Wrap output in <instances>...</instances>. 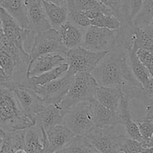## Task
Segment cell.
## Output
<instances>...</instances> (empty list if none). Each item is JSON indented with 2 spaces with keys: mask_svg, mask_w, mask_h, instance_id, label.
I'll return each mask as SVG.
<instances>
[{
  "mask_svg": "<svg viewBox=\"0 0 153 153\" xmlns=\"http://www.w3.org/2000/svg\"><path fill=\"white\" fill-rule=\"evenodd\" d=\"M91 74L100 86L117 87L121 90L124 86L140 82L130 68L128 50L120 45L109 50Z\"/></svg>",
  "mask_w": 153,
  "mask_h": 153,
  "instance_id": "obj_1",
  "label": "cell"
},
{
  "mask_svg": "<svg viewBox=\"0 0 153 153\" xmlns=\"http://www.w3.org/2000/svg\"><path fill=\"white\" fill-rule=\"evenodd\" d=\"M32 125L34 123L23 112L13 90L0 86V127L13 132Z\"/></svg>",
  "mask_w": 153,
  "mask_h": 153,
  "instance_id": "obj_2",
  "label": "cell"
},
{
  "mask_svg": "<svg viewBox=\"0 0 153 153\" xmlns=\"http://www.w3.org/2000/svg\"><path fill=\"white\" fill-rule=\"evenodd\" d=\"M98 86L97 80L91 73H76L68 92L59 104L60 106L67 112L72 106L76 104L96 100V92Z\"/></svg>",
  "mask_w": 153,
  "mask_h": 153,
  "instance_id": "obj_3",
  "label": "cell"
},
{
  "mask_svg": "<svg viewBox=\"0 0 153 153\" xmlns=\"http://www.w3.org/2000/svg\"><path fill=\"white\" fill-rule=\"evenodd\" d=\"M63 124L76 136H86L95 127L91 102H80L72 106L64 116Z\"/></svg>",
  "mask_w": 153,
  "mask_h": 153,
  "instance_id": "obj_4",
  "label": "cell"
},
{
  "mask_svg": "<svg viewBox=\"0 0 153 153\" xmlns=\"http://www.w3.org/2000/svg\"><path fill=\"white\" fill-rule=\"evenodd\" d=\"M108 51L96 52L82 46L69 50L66 53V62L69 70L73 74L79 72L91 73Z\"/></svg>",
  "mask_w": 153,
  "mask_h": 153,
  "instance_id": "obj_5",
  "label": "cell"
},
{
  "mask_svg": "<svg viewBox=\"0 0 153 153\" xmlns=\"http://www.w3.org/2000/svg\"><path fill=\"white\" fill-rule=\"evenodd\" d=\"M67 51L61 42L58 30L51 28L34 34L28 54L31 61L44 54L57 52L66 55Z\"/></svg>",
  "mask_w": 153,
  "mask_h": 153,
  "instance_id": "obj_6",
  "label": "cell"
},
{
  "mask_svg": "<svg viewBox=\"0 0 153 153\" xmlns=\"http://www.w3.org/2000/svg\"><path fill=\"white\" fill-rule=\"evenodd\" d=\"M76 74L70 70L61 77L43 86H37L33 90L46 104H59L68 92Z\"/></svg>",
  "mask_w": 153,
  "mask_h": 153,
  "instance_id": "obj_7",
  "label": "cell"
},
{
  "mask_svg": "<svg viewBox=\"0 0 153 153\" xmlns=\"http://www.w3.org/2000/svg\"><path fill=\"white\" fill-rule=\"evenodd\" d=\"M100 153H120L123 135L117 134L115 127H94L85 136Z\"/></svg>",
  "mask_w": 153,
  "mask_h": 153,
  "instance_id": "obj_8",
  "label": "cell"
},
{
  "mask_svg": "<svg viewBox=\"0 0 153 153\" xmlns=\"http://www.w3.org/2000/svg\"><path fill=\"white\" fill-rule=\"evenodd\" d=\"M117 30L90 26L86 28L82 47L96 52L109 51L117 44Z\"/></svg>",
  "mask_w": 153,
  "mask_h": 153,
  "instance_id": "obj_9",
  "label": "cell"
},
{
  "mask_svg": "<svg viewBox=\"0 0 153 153\" xmlns=\"http://www.w3.org/2000/svg\"><path fill=\"white\" fill-rule=\"evenodd\" d=\"M13 90L25 115L34 124L37 117L44 109L46 104L31 88L16 86Z\"/></svg>",
  "mask_w": 153,
  "mask_h": 153,
  "instance_id": "obj_10",
  "label": "cell"
},
{
  "mask_svg": "<svg viewBox=\"0 0 153 153\" xmlns=\"http://www.w3.org/2000/svg\"><path fill=\"white\" fill-rule=\"evenodd\" d=\"M0 21L7 40L10 43L24 50V44L31 34V31L21 27L20 25L1 7H0Z\"/></svg>",
  "mask_w": 153,
  "mask_h": 153,
  "instance_id": "obj_11",
  "label": "cell"
},
{
  "mask_svg": "<svg viewBox=\"0 0 153 153\" xmlns=\"http://www.w3.org/2000/svg\"><path fill=\"white\" fill-rule=\"evenodd\" d=\"M24 2L30 31L37 34L52 28L48 20L43 0H24Z\"/></svg>",
  "mask_w": 153,
  "mask_h": 153,
  "instance_id": "obj_12",
  "label": "cell"
},
{
  "mask_svg": "<svg viewBox=\"0 0 153 153\" xmlns=\"http://www.w3.org/2000/svg\"><path fill=\"white\" fill-rule=\"evenodd\" d=\"M66 62V55L62 53H48L40 56L30 61L27 75L28 77L39 76Z\"/></svg>",
  "mask_w": 153,
  "mask_h": 153,
  "instance_id": "obj_13",
  "label": "cell"
},
{
  "mask_svg": "<svg viewBox=\"0 0 153 153\" xmlns=\"http://www.w3.org/2000/svg\"><path fill=\"white\" fill-rule=\"evenodd\" d=\"M47 153H55L69 145L76 136L64 124L54 126L46 131Z\"/></svg>",
  "mask_w": 153,
  "mask_h": 153,
  "instance_id": "obj_14",
  "label": "cell"
},
{
  "mask_svg": "<svg viewBox=\"0 0 153 153\" xmlns=\"http://www.w3.org/2000/svg\"><path fill=\"white\" fill-rule=\"evenodd\" d=\"M25 149L27 153H47L46 130L34 124L25 130Z\"/></svg>",
  "mask_w": 153,
  "mask_h": 153,
  "instance_id": "obj_15",
  "label": "cell"
},
{
  "mask_svg": "<svg viewBox=\"0 0 153 153\" xmlns=\"http://www.w3.org/2000/svg\"><path fill=\"white\" fill-rule=\"evenodd\" d=\"M86 28H82L71 21L64 22L58 29L63 45L67 50L82 46Z\"/></svg>",
  "mask_w": 153,
  "mask_h": 153,
  "instance_id": "obj_16",
  "label": "cell"
},
{
  "mask_svg": "<svg viewBox=\"0 0 153 153\" xmlns=\"http://www.w3.org/2000/svg\"><path fill=\"white\" fill-rule=\"evenodd\" d=\"M93 119L96 127H116L119 124L117 111H114L106 107L97 100L91 101Z\"/></svg>",
  "mask_w": 153,
  "mask_h": 153,
  "instance_id": "obj_17",
  "label": "cell"
},
{
  "mask_svg": "<svg viewBox=\"0 0 153 153\" xmlns=\"http://www.w3.org/2000/svg\"><path fill=\"white\" fill-rule=\"evenodd\" d=\"M129 99L124 95L122 96L118 106L119 124L125 127L126 130L130 138L142 142L143 138L139 130L138 126L134 120L132 119L131 111L129 109Z\"/></svg>",
  "mask_w": 153,
  "mask_h": 153,
  "instance_id": "obj_18",
  "label": "cell"
},
{
  "mask_svg": "<svg viewBox=\"0 0 153 153\" xmlns=\"http://www.w3.org/2000/svg\"><path fill=\"white\" fill-rule=\"evenodd\" d=\"M65 114L60 104H46L37 117L34 124L41 126L46 131L54 126L63 124Z\"/></svg>",
  "mask_w": 153,
  "mask_h": 153,
  "instance_id": "obj_19",
  "label": "cell"
},
{
  "mask_svg": "<svg viewBox=\"0 0 153 153\" xmlns=\"http://www.w3.org/2000/svg\"><path fill=\"white\" fill-rule=\"evenodd\" d=\"M123 95V93L120 88L99 86L96 92L95 99L111 110L117 111L120 100Z\"/></svg>",
  "mask_w": 153,
  "mask_h": 153,
  "instance_id": "obj_20",
  "label": "cell"
},
{
  "mask_svg": "<svg viewBox=\"0 0 153 153\" xmlns=\"http://www.w3.org/2000/svg\"><path fill=\"white\" fill-rule=\"evenodd\" d=\"M0 7L3 8L21 27L28 29V20L24 0H1Z\"/></svg>",
  "mask_w": 153,
  "mask_h": 153,
  "instance_id": "obj_21",
  "label": "cell"
},
{
  "mask_svg": "<svg viewBox=\"0 0 153 153\" xmlns=\"http://www.w3.org/2000/svg\"><path fill=\"white\" fill-rule=\"evenodd\" d=\"M43 2L51 27L58 30L64 22L68 20L69 11L67 4L61 6L44 1H43Z\"/></svg>",
  "mask_w": 153,
  "mask_h": 153,
  "instance_id": "obj_22",
  "label": "cell"
},
{
  "mask_svg": "<svg viewBox=\"0 0 153 153\" xmlns=\"http://www.w3.org/2000/svg\"><path fill=\"white\" fill-rule=\"evenodd\" d=\"M137 50L134 46H132L128 50V62H129L130 68L134 76L143 86L149 80V78L151 77V75L147 68L139 59L137 55Z\"/></svg>",
  "mask_w": 153,
  "mask_h": 153,
  "instance_id": "obj_23",
  "label": "cell"
},
{
  "mask_svg": "<svg viewBox=\"0 0 153 153\" xmlns=\"http://www.w3.org/2000/svg\"><path fill=\"white\" fill-rule=\"evenodd\" d=\"M69 69V65L67 62L60 64L58 67L55 68L49 71L39 75V76L29 77V86L28 88L33 89V88L37 86H43L46 83L52 82L55 80L61 77L65 74Z\"/></svg>",
  "mask_w": 153,
  "mask_h": 153,
  "instance_id": "obj_24",
  "label": "cell"
},
{
  "mask_svg": "<svg viewBox=\"0 0 153 153\" xmlns=\"http://www.w3.org/2000/svg\"><path fill=\"white\" fill-rule=\"evenodd\" d=\"M68 8H73L82 11H100L107 15H114L111 9L99 0H67Z\"/></svg>",
  "mask_w": 153,
  "mask_h": 153,
  "instance_id": "obj_25",
  "label": "cell"
},
{
  "mask_svg": "<svg viewBox=\"0 0 153 153\" xmlns=\"http://www.w3.org/2000/svg\"><path fill=\"white\" fill-rule=\"evenodd\" d=\"M55 153H100L85 136H77L67 146Z\"/></svg>",
  "mask_w": 153,
  "mask_h": 153,
  "instance_id": "obj_26",
  "label": "cell"
},
{
  "mask_svg": "<svg viewBox=\"0 0 153 153\" xmlns=\"http://www.w3.org/2000/svg\"><path fill=\"white\" fill-rule=\"evenodd\" d=\"M153 18V0H143L141 8L133 20L134 25L140 28L150 26Z\"/></svg>",
  "mask_w": 153,
  "mask_h": 153,
  "instance_id": "obj_27",
  "label": "cell"
},
{
  "mask_svg": "<svg viewBox=\"0 0 153 153\" xmlns=\"http://www.w3.org/2000/svg\"><path fill=\"white\" fill-rule=\"evenodd\" d=\"M91 26L102 28H107L113 30L119 29L120 22L114 15H107L102 12H97L91 20Z\"/></svg>",
  "mask_w": 153,
  "mask_h": 153,
  "instance_id": "obj_28",
  "label": "cell"
},
{
  "mask_svg": "<svg viewBox=\"0 0 153 153\" xmlns=\"http://www.w3.org/2000/svg\"><path fill=\"white\" fill-rule=\"evenodd\" d=\"M134 121L138 126L139 130L143 138L142 144L145 148L146 144L153 135V114H146L143 118Z\"/></svg>",
  "mask_w": 153,
  "mask_h": 153,
  "instance_id": "obj_29",
  "label": "cell"
},
{
  "mask_svg": "<svg viewBox=\"0 0 153 153\" xmlns=\"http://www.w3.org/2000/svg\"><path fill=\"white\" fill-rule=\"evenodd\" d=\"M138 50L145 49L153 52V44L145 32L144 29L134 25V35H133V46Z\"/></svg>",
  "mask_w": 153,
  "mask_h": 153,
  "instance_id": "obj_30",
  "label": "cell"
},
{
  "mask_svg": "<svg viewBox=\"0 0 153 153\" xmlns=\"http://www.w3.org/2000/svg\"><path fill=\"white\" fill-rule=\"evenodd\" d=\"M68 20L71 21L73 23L76 24L78 26L85 28L91 26V20L84 11L77 10L76 8H68Z\"/></svg>",
  "mask_w": 153,
  "mask_h": 153,
  "instance_id": "obj_31",
  "label": "cell"
},
{
  "mask_svg": "<svg viewBox=\"0 0 153 153\" xmlns=\"http://www.w3.org/2000/svg\"><path fill=\"white\" fill-rule=\"evenodd\" d=\"M144 148L140 141L123 135L121 152L124 153H140Z\"/></svg>",
  "mask_w": 153,
  "mask_h": 153,
  "instance_id": "obj_32",
  "label": "cell"
},
{
  "mask_svg": "<svg viewBox=\"0 0 153 153\" xmlns=\"http://www.w3.org/2000/svg\"><path fill=\"white\" fill-rule=\"evenodd\" d=\"M137 55L153 78V52L147 50L139 49L137 51Z\"/></svg>",
  "mask_w": 153,
  "mask_h": 153,
  "instance_id": "obj_33",
  "label": "cell"
},
{
  "mask_svg": "<svg viewBox=\"0 0 153 153\" xmlns=\"http://www.w3.org/2000/svg\"><path fill=\"white\" fill-rule=\"evenodd\" d=\"M102 4L111 9L114 16L120 22L122 17V2L121 0H99Z\"/></svg>",
  "mask_w": 153,
  "mask_h": 153,
  "instance_id": "obj_34",
  "label": "cell"
},
{
  "mask_svg": "<svg viewBox=\"0 0 153 153\" xmlns=\"http://www.w3.org/2000/svg\"><path fill=\"white\" fill-rule=\"evenodd\" d=\"M145 94L146 96V103L145 106H147L153 98V78L151 76L146 84L143 86Z\"/></svg>",
  "mask_w": 153,
  "mask_h": 153,
  "instance_id": "obj_35",
  "label": "cell"
},
{
  "mask_svg": "<svg viewBox=\"0 0 153 153\" xmlns=\"http://www.w3.org/2000/svg\"><path fill=\"white\" fill-rule=\"evenodd\" d=\"M9 132L4 130V128L0 127V152H1L2 148H4L5 142L8 138Z\"/></svg>",
  "mask_w": 153,
  "mask_h": 153,
  "instance_id": "obj_36",
  "label": "cell"
},
{
  "mask_svg": "<svg viewBox=\"0 0 153 153\" xmlns=\"http://www.w3.org/2000/svg\"><path fill=\"white\" fill-rule=\"evenodd\" d=\"M143 29H144L145 32L146 33L148 38H149V39L151 40L153 44V27L152 26H148L143 28Z\"/></svg>",
  "mask_w": 153,
  "mask_h": 153,
  "instance_id": "obj_37",
  "label": "cell"
},
{
  "mask_svg": "<svg viewBox=\"0 0 153 153\" xmlns=\"http://www.w3.org/2000/svg\"><path fill=\"white\" fill-rule=\"evenodd\" d=\"M44 2H47L53 3V4H58V5L64 6L67 5V0H43Z\"/></svg>",
  "mask_w": 153,
  "mask_h": 153,
  "instance_id": "obj_38",
  "label": "cell"
},
{
  "mask_svg": "<svg viewBox=\"0 0 153 153\" xmlns=\"http://www.w3.org/2000/svg\"><path fill=\"white\" fill-rule=\"evenodd\" d=\"M146 114H153V98L150 101V103L146 106Z\"/></svg>",
  "mask_w": 153,
  "mask_h": 153,
  "instance_id": "obj_39",
  "label": "cell"
},
{
  "mask_svg": "<svg viewBox=\"0 0 153 153\" xmlns=\"http://www.w3.org/2000/svg\"><path fill=\"white\" fill-rule=\"evenodd\" d=\"M140 153H153V147H150V148H144Z\"/></svg>",
  "mask_w": 153,
  "mask_h": 153,
  "instance_id": "obj_40",
  "label": "cell"
},
{
  "mask_svg": "<svg viewBox=\"0 0 153 153\" xmlns=\"http://www.w3.org/2000/svg\"><path fill=\"white\" fill-rule=\"evenodd\" d=\"M150 147H153V135L145 146V148H150Z\"/></svg>",
  "mask_w": 153,
  "mask_h": 153,
  "instance_id": "obj_41",
  "label": "cell"
},
{
  "mask_svg": "<svg viewBox=\"0 0 153 153\" xmlns=\"http://www.w3.org/2000/svg\"><path fill=\"white\" fill-rule=\"evenodd\" d=\"M150 26H152L153 27V18H152V21H151V23H150Z\"/></svg>",
  "mask_w": 153,
  "mask_h": 153,
  "instance_id": "obj_42",
  "label": "cell"
},
{
  "mask_svg": "<svg viewBox=\"0 0 153 153\" xmlns=\"http://www.w3.org/2000/svg\"><path fill=\"white\" fill-rule=\"evenodd\" d=\"M0 1H1V0H0Z\"/></svg>",
  "mask_w": 153,
  "mask_h": 153,
  "instance_id": "obj_43",
  "label": "cell"
}]
</instances>
